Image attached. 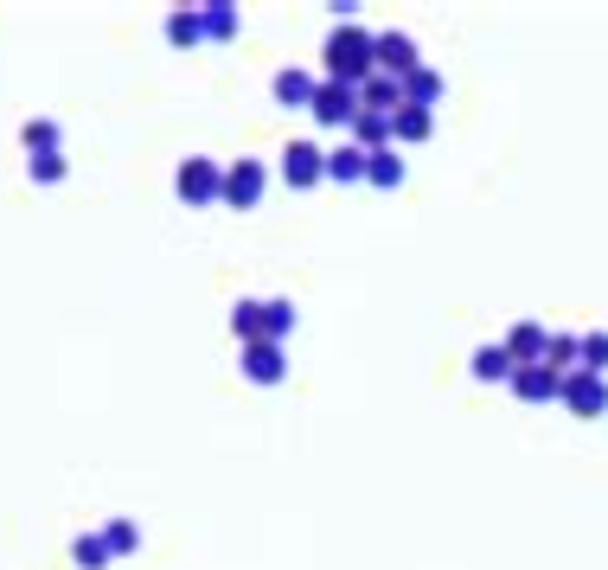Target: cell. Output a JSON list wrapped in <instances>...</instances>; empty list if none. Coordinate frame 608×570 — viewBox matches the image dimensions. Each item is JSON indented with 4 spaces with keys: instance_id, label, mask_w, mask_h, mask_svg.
<instances>
[{
    "instance_id": "52a82bcc",
    "label": "cell",
    "mask_w": 608,
    "mask_h": 570,
    "mask_svg": "<svg viewBox=\"0 0 608 570\" xmlns=\"http://www.w3.org/2000/svg\"><path fill=\"white\" fill-rule=\"evenodd\" d=\"M410 71H423L416 39H410V32H379V78H398V83H404Z\"/></svg>"
},
{
    "instance_id": "603a6c76",
    "label": "cell",
    "mask_w": 608,
    "mask_h": 570,
    "mask_svg": "<svg viewBox=\"0 0 608 570\" xmlns=\"http://www.w3.org/2000/svg\"><path fill=\"white\" fill-rule=\"evenodd\" d=\"M97 532L109 539V551H116V558H128V551H141V525H135V519H102Z\"/></svg>"
},
{
    "instance_id": "5b68a950",
    "label": "cell",
    "mask_w": 608,
    "mask_h": 570,
    "mask_svg": "<svg viewBox=\"0 0 608 570\" xmlns=\"http://www.w3.org/2000/svg\"><path fill=\"white\" fill-rule=\"evenodd\" d=\"M563 411L570 416H602L608 411V379L602 372H570V379H563Z\"/></svg>"
},
{
    "instance_id": "ba28073f",
    "label": "cell",
    "mask_w": 608,
    "mask_h": 570,
    "mask_svg": "<svg viewBox=\"0 0 608 570\" xmlns=\"http://www.w3.org/2000/svg\"><path fill=\"white\" fill-rule=\"evenodd\" d=\"M512 397L551 404V397H563V372H551V365H519V372H512Z\"/></svg>"
},
{
    "instance_id": "30bf717a",
    "label": "cell",
    "mask_w": 608,
    "mask_h": 570,
    "mask_svg": "<svg viewBox=\"0 0 608 570\" xmlns=\"http://www.w3.org/2000/svg\"><path fill=\"white\" fill-rule=\"evenodd\" d=\"M500 346L512 353V365H545V346H551V327H545V321H519V327H512V334L500 340Z\"/></svg>"
},
{
    "instance_id": "d4e9b609",
    "label": "cell",
    "mask_w": 608,
    "mask_h": 570,
    "mask_svg": "<svg viewBox=\"0 0 608 570\" xmlns=\"http://www.w3.org/2000/svg\"><path fill=\"white\" fill-rule=\"evenodd\" d=\"M20 141H26V155H58V122H26Z\"/></svg>"
},
{
    "instance_id": "6da1fadb",
    "label": "cell",
    "mask_w": 608,
    "mask_h": 570,
    "mask_svg": "<svg viewBox=\"0 0 608 570\" xmlns=\"http://www.w3.org/2000/svg\"><path fill=\"white\" fill-rule=\"evenodd\" d=\"M327 78L333 83H365L379 78V32L353 27V20H340L327 32Z\"/></svg>"
},
{
    "instance_id": "9a60e30c",
    "label": "cell",
    "mask_w": 608,
    "mask_h": 570,
    "mask_svg": "<svg viewBox=\"0 0 608 570\" xmlns=\"http://www.w3.org/2000/svg\"><path fill=\"white\" fill-rule=\"evenodd\" d=\"M359 104L372 109V116H398V109H404V83L398 78H365L359 83Z\"/></svg>"
},
{
    "instance_id": "4fadbf2b",
    "label": "cell",
    "mask_w": 608,
    "mask_h": 570,
    "mask_svg": "<svg viewBox=\"0 0 608 570\" xmlns=\"http://www.w3.org/2000/svg\"><path fill=\"white\" fill-rule=\"evenodd\" d=\"M269 90H276L282 109H307V104H314V90H321V78H314V71H302V65H288V71H276V83H269Z\"/></svg>"
},
{
    "instance_id": "d6986e66",
    "label": "cell",
    "mask_w": 608,
    "mask_h": 570,
    "mask_svg": "<svg viewBox=\"0 0 608 570\" xmlns=\"http://www.w3.org/2000/svg\"><path fill=\"white\" fill-rule=\"evenodd\" d=\"M295 321H302L295 302H282V295H276V302H263V340H276V346H282V340L295 334Z\"/></svg>"
},
{
    "instance_id": "4316f807",
    "label": "cell",
    "mask_w": 608,
    "mask_h": 570,
    "mask_svg": "<svg viewBox=\"0 0 608 570\" xmlns=\"http://www.w3.org/2000/svg\"><path fill=\"white\" fill-rule=\"evenodd\" d=\"M584 372H608V334H584Z\"/></svg>"
},
{
    "instance_id": "e0dca14e",
    "label": "cell",
    "mask_w": 608,
    "mask_h": 570,
    "mask_svg": "<svg viewBox=\"0 0 608 570\" xmlns=\"http://www.w3.org/2000/svg\"><path fill=\"white\" fill-rule=\"evenodd\" d=\"M199 39H205L199 7H174V13H167V46H179V52H186V46H199Z\"/></svg>"
},
{
    "instance_id": "7a4b0ae2",
    "label": "cell",
    "mask_w": 608,
    "mask_h": 570,
    "mask_svg": "<svg viewBox=\"0 0 608 570\" xmlns=\"http://www.w3.org/2000/svg\"><path fill=\"white\" fill-rule=\"evenodd\" d=\"M359 83H333V78H321V90H314V104H307V116L321 122V129H346L353 135V122H359Z\"/></svg>"
},
{
    "instance_id": "3957f363",
    "label": "cell",
    "mask_w": 608,
    "mask_h": 570,
    "mask_svg": "<svg viewBox=\"0 0 608 570\" xmlns=\"http://www.w3.org/2000/svg\"><path fill=\"white\" fill-rule=\"evenodd\" d=\"M174 193L186 199V206H212V199H225V167H218V160H205V155L179 160Z\"/></svg>"
},
{
    "instance_id": "ffe728a7",
    "label": "cell",
    "mask_w": 608,
    "mask_h": 570,
    "mask_svg": "<svg viewBox=\"0 0 608 570\" xmlns=\"http://www.w3.org/2000/svg\"><path fill=\"white\" fill-rule=\"evenodd\" d=\"M430 135H435V109H416V104L398 109V148L404 141H430Z\"/></svg>"
},
{
    "instance_id": "cb8c5ba5",
    "label": "cell",
    "mask_w": 608,
    "mask_h": 570,
    "mask_svg": "<svg viewBox=\"0 0 608 570\" xmlns=\"http://www.w3.org/2000/svg\"><path fill=\"white\" fill-rule=\"evenodd\" d=\"M365 180L384 186V193H391V186H404V155H398V148H379V155H372V174H365Z\"/></svg>"
},
{
    "instance_id": "2e32d148",
    "label": "cell",
    "mask_w": 608,
    "mask_h": 570,
    "mask_svg": "<svg viewBox=\"0 0 608 570\" xmlns=\"http://www.w3.org/2000/svg\"><path fill=\"white\" fill-rule=\"evenodd\" d=\"M71 558H77V570H109V564H116V551H109V539H102L97 525L71 539Z\"/></svg>"
},
{
    "instance_id": "7c38bea8",
    "label": "cell",
    "mask_w": 608,
    "mask_h": 570,
    "mask_svg": "<svg viewBox=\"0 0 608 570\" xmlns=\"http://www.w3.org/2000/svg\"><path fill=\"white\" fill-rule=\"evenodd\" d=\"M468 372H474L481 385H512V372H519V365H512V353L500 346V340H487V346H474Z\"/></svg>"
},
{
    "instance_id": "ac0fdd59",
    "label": "cell",
    "mask_w": 608,
    "mask_h": 570,
    "mask_svg": "<svg viewBox=\"0 0 608 570\" xmlns=\"http://www.w3.org/2000/svg\"><path fill=\"white\" fill-rule=\"evenodd\" d=\"M199 27H205V39H237V7L231 0H205Z\"/></svg>"
},
{
    "instance_id": "277c9868",
    "label": "cell",
    "mask_w": 608,
    "mask_h": 570,
    "mask_svg": "<svg viewBox=\"0 0 608 570\" xmlns=\"http://www.w3.org/2000/svg\"><path fill=\"white\" fill-rule=\"evenodd\" d=\"M263 193H269V167L263 160H231L225 167V206L231 212H251V206H263Z\"/></svg>"
},
{
    "instance_id": "5bb4252c",
    "label": "cell",
    "mask_w": 608,
    "mask_h": 570,
    "mask_svg": "<svg viewBox=\"0 0 608 570\" xmlns=\"http://www.w3.org/2000/svg\"><path fill=\"white\" fill-rule=\"evenodd\" d=\"M372 174V155L365 148H353V141H340V148H327V180H340V186H359Z\"/></svg>"
},
{
    "instance_id": "8fae6325",
    "label": "cell",
    "mask_w": 608,
    "mask_h": 570,
    "mask_svg": "<svg viewBox=\"0 0 608 570\" xmlns=\"http://www.w3.org/2000/svg\"><path fill=\"white\" fill-rule=\"evenodd\" d=\"M353 148H365V155H379V148H398V116H372V109H359L353 135H346Z\"/></svg>"
},
{
    "instance_id": "484cf974",
    "label": "cell",
    "mask_w": 608,
    "mask_h": 570,
    "mask_svg": "<svg viewBox=\"0 0 608 570\" xmlns=\"http://www.w3.org/2000/svg\"><path fill=\"white\" fill-rule=\"evenodd\" d=\"M26 174H32L39 186H58L65 174H71V160H65V155H32V167H26Z\"/></svg>"
},
{
    "instance_id": "9c48e42d",
    "label": "cell",
    "mask_w": 608,
    "mask_h": 570,
    "mask_svg": "<svg viewBox=\"0 0 608 570\" xmlns=\"http://www.w3.org/2000/svg\"><path fill=\"white\" fill-rule=\"evenodd\" d=\"M282 372H288V353H282L276 340L244 346V379H251V385H282Z\"/></svg>"
},
{
    "instance_id": "7402d4cb",
    "label": "cell",
    "mask_w": 608,
    "mask_h": 570,
    "mask_svg": "<svg viewBox=\"0 0 608 570\" xmlns=\"http://www.w3.org/2000/svg\"><path fill=\"white\" fill-rule=\"evenodd\" d=\"M231 334H237V346H256L263 340V302H237L231 308Z\"/></svg>"
},
{
    "instance_id": "8992f818",
    "label": "cell",
    "mask_w": 608,
    "mask_h": 570,
    "mask_svg": "<svg viewBox=\"0 0 608 570\" xmlns=\"http://www.w3.org/2000/svg\"><path fill=\"white\" fill-rule=\"evenodd\" d=\"M282 180L288 186L327 180V148H314V141H288V148H282Z\"/></svg>"
},
{
    "instance_id": "44dd1931",
    "label": "cell",
    "mask_w": 608,
    "mask_h": 570,
    "mask_svg": "<svg viewBox=\"0 0 608 570\" xmlns=\"http://www.w3.org/2000/svg\"><path fill=\"white\" fill-rule=\"evenodd\" d=\"M435 97H442V71H410L404 78V104H416V109H435Z\"/></svg>"
}]
</instances>
